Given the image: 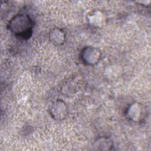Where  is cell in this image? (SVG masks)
Wrapping results in <instances>:
<instances>
[{"mask_svg": "<svg viewBox=\"0 0 151 151\" xmlns=\"http://www.w3.org/2000/svg\"><path fill=\"white\" fill-rule=\"evenodd\" d=\"M50 38L53 43L56 44H60L63 43L65 39V34L62 30L58 28L54 29L50 32Z\"/></svg>", "mask_w": 151, "mask_h": 151, "instance_id": "cell-4", "label": "cell"}, {"mask_svg": "<svg viewBox=\"0 0 151 151\" xmlns=\"http://www.w3.org/2000/svg\"><path fill=\"white\" fill-rule=\"evenodd\" d=\"M66 113V106L61 101H56L51 108V114L56 119H62Z\"/></svg>", "mask_w": 151, "mask_h": 151, "instance_id": "cell-3", "label": "cell"}, {"mask_svg": "<svg viewBox=\"0 0 151 151\" xmlns=\"http://www.w3.org/2000/svg\"><path fill=\"white\" fill-rule=\"evenodd\" d=\"M100 50L91 47H85L81 52V58L87 65H95L100 60Z\"/></svg>", "mask_w": 151, "mask_h": 151, "instance_id": "cell-2", "label": "cell"}, {"mask_svg": "<svg viewBox=\"0 0 151 151\" xmlns=\"http://www.w3.org/2000/svg\"><path fill=\"white\" fill-rule=\"evenodd\" d=\"M8 28L18 38L27 40L32 35L33 21L27 14H17L10 19Z\"/></svg>", "mask_w": 151, "mask_h": 151, "instance_id": "cell-1", "label": "cell"}]
</instances>
